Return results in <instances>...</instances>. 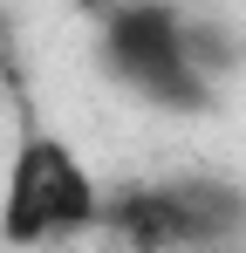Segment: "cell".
<instances>
[{"instance_id":"obj_1","label":"cell","mask_w":246,"mask_h":253,"mask_svg":"<svg viewBox=\"0 0 246 253\" xmlns=\"http://www.w3.org/2000/svg\"><path fill=\"white\" fill-rule=\"evenodd\" d=\"M96 233H110L123 253H233L246 233V192L212 171L144 178L103 192Z\"/></svg>"},{"instance_id":"obj_4","label":"cell","mask_w":246,"mask_h":253,"mask_svg":"<svg viewBox=\"0 0 246 253\" xmlns=\"http://www.w3.org/2000/svg\"><path fill=\"white\" fill-rule=\"evenodd\" d=\"M185 62H192L205 83L219 89V83H226V76L246 62L240 28H233V21H219V14H185Z\"/></svg>"},{"instance_id":"obj_3","label":"cell","mask_w":246,"mask_h":253,"mask_svg":"<svg viewBox=\"0 0 246 253\" xmlns=\"http://www.w3.org/2000/svg\"><path fill=\"white\" fill-rule=\"evenodd\" d=\"M96 55H103V76L144 96L151 110L205 117L219 103V89L185 62V7H171V0H103Z\"/></svg>"},{"instance_id":"obj_2","label":"cell","mask_w":246,"mask_h":253,"mask_svg":"<svg viewBox=\"0 0 246 253\" xmlns=\"http://www.w3.org/2000/svg\"><path fill=\"white\" fill-rule=\"evenodd\" d=\"M96 219H103V185L82 165V151L69 137L28 124L14 137L7 178H0V240L14 253H41L96 233Z\"/></svg>"},{"instance_id":"obj_5","label":"cell","mask_w":246,"mask_h":253,"mask_svg":"<svg viewBox=\"0 0 246 253\" xmlns=\"http://www.w3.org/2000/svg\"><path fill=\"white\" fill-rule=\"evenodd\" d=\"M0 48H7V42H0Z\"/></svg>"}]
</instances>
